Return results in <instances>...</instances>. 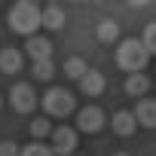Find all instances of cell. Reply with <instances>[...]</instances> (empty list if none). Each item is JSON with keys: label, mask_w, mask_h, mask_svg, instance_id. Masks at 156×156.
<instances>
[{"label": "cell", "mask_w": 156, "mask_h": 156, "mask_svg": "<svg viewBox=\"0 0 156 156\" xmlns=\"http://www.w3.org/2000/svg\"><path fill=\"white\" fill-rule=\"evenodd\" d=\"M147 61H150V52L144 49V43L141 40H122L119 46H116V64L122 67V70H129V76L132 73H141L144 67H147Z\"/></svg>", "instance_id": "obj_1"}, {"label": "cell", "mask_w": 156, "mask_h": 156, "mask_svg": "<svg viewBox=\"0 0 156 156\" xmlns=\"http://www.w3.org/2000/svg\"><path fill=\"white\" fill-rule=\"evenodd\" d=\"M22 150L16 147V141H0V156H19Z\"/></svg>", "instance_id": "obj_20"}, {"label": "cell", "mask_w": 156, "mask_h": 156, "mask_svg": "<svg viewBox=\"0 0 156 156\" xmlns=\"http://www.w3.org/2000/svg\"><path fill=\"white\" fill-rule=\"evenodd\" d=\"M9 28L22 37H34L40 28V9L34 3H16L9 9Z\"/></svg>", "instance_id": "obj_2"}, {"label": "cell", "mask_w": 156, "mask_h": 156, "mask_svg": "<svg viewBox=\"0 0 156 156\" xmlns=\"http://www.w3.org/2000/svg\"><path fill=\"white\" fill-rule=\"evenodd\" d=\"M132 113H135L138 126H144V129H156V101H153V98H141L138 107H135Z\"/></svg>", "instance_id": "obj_8"}, {"label": "cell", "mask_w": 156, "mask_h": 156, "mask_svg": "<svg viewBox=\"0 0 156 156\" xmlns=\"http://www.w3.org/2000/svg\"><path fill=\"white\" fill-rule=\"evenodd\" d=\"M31 73H34V80H43V83H49L52 76H55V64H52V61H34Z\"/></svg>", "instance_id": "obj_16"}, {"label": "cell", "mask_w": 156, "mask_h": 156, "mask_svg": "<svg viewBox=\"0 0 156 156\" xmlns=\"http://www.w3.org/2000/svg\"><path fill=\"white\" fill-rule=\"evenodd\" d=\"M46 135L52 138V126H49V119H34V122H31V138L43 144V138H46Z\"/></svg>", "instance_id": "obj_17"}, {"label": "cell", "mask_w": 156, "mask_h": 156, "mask_svg": "<svg viewBox=\"0 0 156 156\" xmlns=\"http://www.w3.org/2000/svg\"><path fill=\"white\" fill-rule=\"evenodd\" d=\"M141 43H144V49H147L150 55H156V22H150V25L144 28V37H141Z\"/></svg>", "instance_id": "obj_19"}, {"label": "cell", "mask_w": 156, "mask_h": 156, "mask_svg": "<svg viewBox=\"0 0 156 156\" xmlns=\"http://www.w3.org/2000/svg\"><path fill=\"white\" fill-rule=\"evenodd\" d=\"M9 104H12L16 113H31V110L37 107V92H34V86H31V83H16V86L9 89Z\"/></svg>", "instance_id": "obj_4"}, {"label": "cell", "mask_w": 156, "mask_h": 156, "mask_svg": "<svg viewBox=\"0 0 156 156\" xmlns=\"http://www.w3.org/2000/svg\"><path fill=\"white\" fill-rule=\"evenodd\" d=\"M147 89H150V80H147L144 73H132V76H126V95L138 98V95H147Z\"/></svg>", "instance_id": "obj_14"}, {"label": "cell", "mask_w": 156, "mask_h": 156, "mask_svg": "<svg viewBox=\"0 0 156 156\" xmlns=\"http://www.w3.org/2000/svg\"><path fill=\"white\" fill-rule=\"evenodd\" d=\"M73 150H76V129H70V126L52 129V153L55 156H73Z\"/></svg>", "instance_id": "obj_5"}, {"label": "cell", "mask_w": 156, "mask_h": 156, "mask_svg": "<svg viewBox=\"0 0 156 156\" xmlns=\"http://www.w3.org/2000/svg\"><path fill=\"white\" fill-rule=\"evenodd\" d=\"M135 129H138V119H135L132 110H116V113H113V132H116V135L129 138Z\"/></svg>", "instance_id": "obj_10"}, {"label": "cell", "mask_w": 156, "mask_h": 156, "mask_svg": "<svg viewBox=\"0 0 156 156\" xmlns=\"http://www.w3.org/2000/svg\"><path fill=\"white\" fill-rule=\"evenodd\" d=\"M0 104H3V101H0Z\"/></svg>", "instance_id": "obj_22"}, {"label": "cell", "mask_w": 156, "mask_h": 156, "mask_svg": "<svg viewBox=\"0 0 156 156\" xmlns=\"http://www.w3.org/2000/svg\"><path fill=\"white\" fill-rule=\"evenodd\" d=\"M113 156H132V153H113Z\"/></svg>", "instance_id": "obj_21"}, {"label": "cell", "mask_w": 156, "mask_h": 156, "mask_svg": "<svg viewBox=\"0 0 156 156\" xmlns=\"http://www.w3.org/2000/svg\"><path fill=\"white\" fill-rule=\"evenodd\" d=\"M104 86H107V80H104V73H98V70H89L83 80H80L83 95H101V92H104Z\"/></svg>", "instance_id": "obj_12"}, {"label": "cell", "mask_w": 156, "mask_h": 156, "mask_svg": "<svg viewBox=\"0 0 156 156\" xmlns=\"http://www.w3.org/2000/svg\"><path fill=\"white\" fill-rule=\"evenodd\" d=\"M73 107H76L73 95H70L67 89H61V86H52V89L43 95V110H46L49 116H67V113H73Z\"/></svg>", "instance_id": "obj_3"}, {"label": "cell", "mask_w": 156, "mask_h": 156, "mask_svg": "<svg viewBox=\"0 0 156 156\" xmlns=\"http://www.w3.org/2000/svg\"><path fill=\"white\" fill-rule=\"evenodd\" d=\"M25 49H28V55L34 58V61H52V43L46 40V37H28V43H25Z\"/></svg>", "instance_id": "obj_7"}, {"label": "cell", "mask_w": 156, "mask_h": 156, "mask_svg": "<svg viewBox=\"0 0 156 156\" xmlns=\"http://www.w3.org/2000/svg\"><path fill=\"white\" fill-rule=\"evenodd\" d=\"M22 61H25V55H22L16 46L0 49V70H3V73H19V70H22Z\"/></svg>", "instance_id": "obj_9"}, {"label": "cell", "mask_w": 156, "mask_h": 156, "mask_svg": "<svg viewBox=\"0 0 156 156\" xmlns=\"http://www.w3.org/2000/svg\"><path fill=\"white\" fill-rule=\"evenodd\" d=\"M40 25L49 28V31H58L64 25V12L58 6H46V9H40Z\"/></svg>", "instance_id": "obj_13"}, {"label": "cell", "mask_w": 156, "mask_h": 156, "mask_svg": "<svg viewBox=\"0 0 156 156\" xmlns=\"http://www.w3.org/2000/svg\"><path fill=\"white\" fill-rule=\"evenodd\" d=\"M19 156H55V153H52V147H46V144L34 141V144L22 147V153H19Z\"/></svg>", "instance_id": "obj_18"}, {"label": "cell", "mask_w": 156, "mask_h": 156, "mask_svg": "<svg viewBox=\"0 0 156 156\" xmlns=\"http://www.w3.org/2000/svg\"><path fill=\"white\" fill-rule=\"evenodd\" d=\"M95 37H98V43L113 46V43L119 40V25H116L113 19H101V22H98V28H95Z\"/></svg>", "instance_id": "obj_11"}, {"label": "cell", "mask_w": 156, "mask_h": 156, "mask_svg": "<svg viewBox=\"0 0 156 156\" xmlns=\"http://www.w3.org/2000/svg\"><path fill=\"white\" fill-rule=\"evenodd\" d=\"M86 73H89V64L83 58H67L64 61V76H70V80H83Z\"/></svg>", "instance_id": "obj_15"}, {"label": "cell", "mask_w": 156, "mask_h": 156, "mask_svg": "<svg viewBox=\"0 0 156 156\" xmlns=\"http://www.w3.org/2000/svg\"><path fill=\"white\" fill-rule=\"evenodd\" d=\"M104 122H107L104 110L95 107V104H89V107H83L80 113H76V129H80V132H101Z\"/></svg>", "instance_id": "obj_6"}]
</instances>
